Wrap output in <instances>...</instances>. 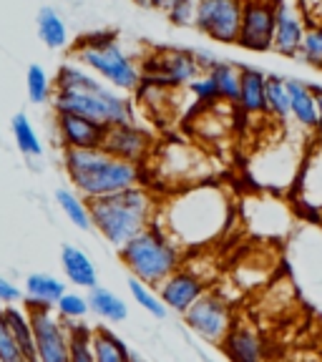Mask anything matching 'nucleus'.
<instances>
[{"label": "nucleus", "mask_w": 322, "mask_h": 362, "mask_svg": "<svg viewBox=\"0 0 322 362\" xmlns=\"http://www.w3.org/2000/svg\"><path fill=\"white\" fill-rule=\"evenodd\" d=\"M199 74H204V71L199 68L194 51H176V48L156 51L142 66V81L164 86V88L189 86Z\"/></svg>", "instance_id": "10"}, {"label": "nucleus", "mask_w": 322, "mask_h": 362, "mask_svg": "<svg viewBox=\"0 0 322 362\" xmlns=\"http://www.w3.org/2000/svg\"><path fill=\"white\" fill-rule=\"evenodd\" d=\"M8 317V325L13 329V337L18 342V350L23 355V362H38V347H35V337H33V327H30V317L25 305L23 307H13V305H3Z\"/></svg>", "instance_id": "24"}, {"label": "nucleus", "mask_w": 322, "mask_h": 362, "mask_svg": "<svg viewBox=\"0 0 322 362\" xmlns=\"http://www.w3.org/2000/svg\"><path fill=\"white\" fill-rule=\"evenodd\" d=\"M244 0H197L194 25L217 43H237Z\"/></svg>", "instance_id": "11"}, {"label": "nucleus", "mask_w": 322, "mask_h": 362, "mask_svg": "<svg viewBox=\"0 0 322 362\" xmlns=\"http://www.w3.org/2000/svg\"><path fill=\"white\" fill-rule=\"evenodd\" d=\"M267 113L280 121H287L292 116V106H289V90L287 78L280 76H267Z\"/></svg>", "instance_id": "31"}, {"label": "nucleus", "mask_w": 322, "mask_h": 362, "mask_svg": "<svg viewBox=\"0 0 322 362\" xmlns=\"http://www.w3.org/2000/svg\"><path fill=\"white\" fill-rule=\"evenodd\" d=\"M53 106L56 111L79 113L103 129L134 124V106L129 98L121 96L119 88H108L101 78L86 74L76 63H66L58 71Z\"/></svg>", "instance_id": "2"}, {"label": "nucleus", "mask_w": 322, "mask_h": 362, "mask_svg": "<svg viewBox=\"0 0 322 362\" xmlns=\"http://www.w3.org/2000/svg\"><path fill=\"white\" fill-rule=\"evenodd\" d=\"M63 292H66V284L53 277V274L35 272V274H30V277L25 279V294H28V300L43 302V305H56Z\"/></svg>", "instance_id": "29"}, {"label": "nucleus", "mask_w": 322, "mask_h": 362, "mask_svg": "<svg viewBox=\"0 0 322 362\" xmlns=\"http://www.w3.org/2000/svg\"><path fill=\"white\" fill-rule=\"evenodd\" d=\"M307 33V18L300 0H275V38L272 51L282 56H297Z\"/></svg>", "instance_id": "15"}, {"label": "nucleus", "mask_w": 322, "mask_h": 362, "mask_svg": "<svg viewBox=\"0 0 322 362\" xmlns=\"http://www.w3.org/2000/svg\"><path fill=\"white\" fill-rule=\"evenodd\" d=\"M86 202H88L93 229H98L101 237L116 249H121L131 237L151 226L159 206L156 194L144 184L86 199Z\"/></svg>", "instance_id": "3"}, {"label": "nucleus", "mask_w": 322, "mask_h": 362, "mask_svg": "<svg viewBox=\"0 0 322 362\" xmlns=\"http://www.w3.org/2000/svg\"><path fill=\"white\" fill-rule=\"evenodd\" d=\"M25 310H28L30 327H33L38 360L68 362V329L63 317L56 312V307L35 300H25Z\"/></svg>", "instance_id": "9"}, {"label": "nucleus", "mask_w": 322, "mask_h": 362, "mask_svg": "<svg viewBox=\"0 0 322 362\" xmlns=\"http://www.w3.org/2000/svg\"><path fill=\"white\" fill-rule=\"evenodd\" d=\"M68 329V362H96L93 360V345L91 332L93 327L76 325V320H63Z\"/></svg>", "instance_id": "30"}, {"label": "nucleus", "mask_w": 322, "mask_h": 362, "mask_svg": "<svg viewBox=\"0 0 322 362\" xmlns=\"http://www.w3.org/2000/svg\"><path fill=\"white\" fill-rule=\"evenodd\" d=\"M315 90V101H317V136L322 139V88H312Z\"/></svg>", "instance_id": "43"}, {"label": "nucleus", "mask_w": 322, "mask_h": 362, "mask_svg": "<svg viewBox=\"0 0 322 362\" xmlns=\"http://www.w3.org/2000/svg\"><path fill=\"white\" fill-rule=\"evenodd\" d=\"M121 262L131 272V277L142 279L146 284H161L171 272L184 264V249L174 242L156 224L146 226L144 232L131 237L119 249Z\"/></svg>", "instance_id": "5"}, {"label": "nucleus", "mask_w": 322, "mask_h": 362, "mask_svg": "<svg viewBox=\"0 0 322 362\" xmlns=\"http://www.w3.org/2000/svg\"><path fill=\"white\" fill-rule=\"evenodd\" d=\"M53 307H56V312L63 320H84L91 312L88 297H81V294H71V292H63Z\"/></svg>", "instance_id": "37"}, {"label": "nucleus", "mask_w": 322, "mask_h": 362, "mask_svg": "<svg viewBox=\"0 0 322 362\" xmlns=\"http://www.w3.org/2000/svg\"><path fill=\"white\" fill-rule=\"evenodd\" d=\"M272 38H275V0H244L237 45L255 53H267L272 51Z\"/></svg>", "instance_id": "14"}, {"label": "nucleus", "mask_w": 322, "mask_h": 362, "mask_svg": "<svg viewBox=\"0 0 322 362\" xmlns=\"http://www.w3.org/2000/svg\"><path fill=\"white\" fill-rule=\"evenodd\" d=\"M176 0H146V8H156V11H166L169 6H174Z\"/></svg>", "instance_id": "44"}, {"label": "nucleus", "mask_w": 322, "mask_h": 362, "mask_svg": "<svg viewBox=\"0 0 322 362\" xmlns=\"http://www.w3.org/2000/svg\"><path fill=\"white\" fill-rule=\"evenodd\" d=\"M38 35L51 51H61L68 45V28L63 23L61 13L53 8H40L38 11Z\"/></svg>", "instance_id": "27"}, {"label": "nucleus", "mask_w": 322, "mask_h": 362, "mask_svg": "<svg viewBox=\"0 0 322 362\" xmlns=\"http://www.w3.org/2000/svg\"><path fill=\"white\" fill-rule=\"evenodd\" d=\"M61 267L66 272L68 282H74L76 287L91 289L98 284L96 264L91 262V257L86 255L84 249L74 247V244H66L61 249Z\"/></svg>", "instance_id": "22"}, {"label": "nucleus", "mask_w": 322, "mask_h": 362, "mask_svg": "<svg viewBox=\"0 0 322 362\" xmlns=\"http://www.w3.org/2000/svg\"><path fill=\"white\" fill-rule=\"evenodd\" d=\"M222 347L232 360L242 362H257L267 355V345L262 334L255 327H249V325H232L229 332L224 334V339H222Z\"/></svg>", "instance_id": "20"}, {"label": "nucleus", "mask_w": 322, "mask_h": 362, "mask_svg": "<svg viewBox=\"0 0 322 362\" xmlns=\"http://www.w3.org/2000/svg\"><path fill=\"white\" fill-rule=\"evenodd\" d=\"M194 58H197L199 68H202L204 74H207V71H209V68L214 66L217 61H219V58H217V56H214V53H212V51H194Z\"/></svg>", "instance_id": "42"}, {"label": "nucleus", "mask_w": 322, "mask_h": 362, "mask_svg": "<svg viewBox=\"0 0 322 362\" xmlns=\"http://www.w3.org/2000/svg\"><path fill=\"white\" fill-rule=\"evenodd\" d=\"M159 292H161V302L166 305V310L184 315L207 292V279L199 277L197 272L189 269V267H179L159 284Z\"/></svg>", "instance_id": "17"}, {"label": "nucleus", "mask_w": 322, "mask_h": 362, "mask_svg": "<svg viewBox=\"0 0 322 362\" xmlns=\"http://www.w3.org/2000/svg\"><path fill=\"white\" fill-rule=\"evenodd\" d=\"M88 305L101 320H108V322H121L129 317V307L119 294H113L106 287H98V284L88 289Z\"/></svg>", "instance_id": "26"}, {"label": "nucleus", "mask_w": 322, "mask_h": 362, "mask_svg": "<svg viewBox=\"0 0 322 362\" xmlns=\"http://www.w3.org/2000/svg\"><path fill=\"white\" fill-rule=\"evenodd\" d=\"M56 129L63 148H96L103 141V126L84 119L79 113L56 111Z\"/></svg>", "instance_id": "19"}, {"label": "nucleus", "mask_w": 322, "mask_h": 362, "mask_svg": "<svg viewBox=\"0 0 322 362\" xmlns=\"http://www.w3.org/2000/svg\"><path fill=\"white\" fill-rule=\"evenodd\" d=\"M0 362H23L18 342L13 337V329L8 325L6 310H0Z\"/></svg>", "instance_id": "38"}, {"label": "nucleus", "mask_w": 322, "mask_h": 362, "mask_svg": "<svg viewBox=\"0 0 322 362\" xmlns=\"http://www.w3.org/2000/svg\"><path fill=\"white\" fill-rule=\"evenodd\" d=\"M74 58L119 90H136L142 83V66L121 51L113 35L96 33L79 40V45L74 48Z\"/></svg>", "instance_id": "6"}, {"label": "nucleus", "mask_w": 322, "mask_h": 362, "mask_svg": "<svg viewBox=\"0 0 322 362\" xmlns=\"http://www.w3.org/2000/svg\"><path fill=\"white\" fill-rule=\"evenodd\" d=\"M21 297H23V292L11 279L0 277V305H16V302H21Z\"/></svg>", "instance_id": "41"}, {"label": "nucleus", "mask_w": 322, "mask_h": 362, "mask_svg": "<svg viewBox=\"0 0 322 362\" xmlns=\"http://www.w3.org/2000/svg\"><path fill=\"white\" fill-rule=\"evenodd\" d=\"M91 345H93V360L96 362L136 360V355H131L129 347L124 345V339H119L106 327H93V332H91Z\"/></svg>", "instance_id": "25"}, {"label": "nucleus", "mask_w": 322, "mask_h": 362, "mask_svg": "<svg viewBox=\"0 0 322 362\" xmlns=\"http://www.w3.org/2000/svg\"><path fill=\"white\" fill-rule=\"evenodd\" d=\"M101 148H106L108 153L126 161H134V164H146L151 161V153L156 148L151 134L134 124H121V126H108L103 131V141Z\"/></svg>", "instance_id": "16"}, {"label": "nucleus", "mask_w": 322, "mask_h": 362, "mask_svg": "<svg viewBox=\"0 0 322 362\" xmlns=\"http://www.w3.org/2000/svg\"><path fill=\"white\" fill-rule=\"evenodd\" d=\"M154 224L181 249H202L217 242L232 224V199L224 187L192 184L159 202Z\"/></svg>", "instance_id": "1"}, {"label": "nucleus", "mask_w": 322, "mask_h": 362, "mask_svg": "<svg viewBox=\"0 0 322 362\" xmlns=\"http://www.w3.org/2000/svg\"><path fill=\"white\" fill-rule=\"evenodd\" d=\"M184 322L189 325V329L199 334L207 342H219L224 339V334L232 327V310L229 302L217 292H207L184 312Z\"/></svg>", "instance_id": "12"}, {"label": "nucleus", "mask_w": 322, "mask_h": 362, "mask_svg": "<svg viewBox=\"0 0 322 362\" xmlns=\"http://www.w3.org/2000/svg\"><path fill=\"white\" fill-rule=\"evenodd\" d=\"M237 106L249 116L267 113V76L257 68L239 71V101Z\"/></svg>", "instance_id": "21"}, {"label": "nucleus", "mask_w": 322, "mask_h": 362, "mask_svg": "<svg viewBox=\"0 0 322 362\" xmlns=\"http://www.w3.org/2000/svg\"><path fill=\"white\" fill-rule=\"evenodd\" d=\"M239 71H242V66H234V63H226V61H217L207 71L212 76V81L217 83L219 98L224 103H232V106L239 101Z\"/></svg>", "instance_id": "28"}, {"label": "nucleus", "mask_w": 322, "mask_h": 362, "mask_svg": "<svg viewBox=\"0 0 322 362\" xmlns=\"http://www.w3.org/2000/svg\"><path fill=\"white\" fill-rule=\"evenodd\" d=\"M25 88H28V98L33 103H45L53 96L51 93V78L40 66H30L28 74H25Z\"/></svg>", "instance_id": "35"}, {"label": "nucleus", "mask_w": 322, "mask_h": 362, "mask_svg": "<svg viewBox=\"0 0 322 362\" xmlns=\"http://www.w3.org/2000/svg\"><path fill=\"white\" fill-rule=\"evenodd\" d=\"M129 292H131V297H134L136 305H142V310H146L151 317H156V320H164L166 317V305L161 302V297H156V294L149 289L146 282L131 277L129 279Z\"/></svg>", "instance_id": "34"}, {"label": "nucleus", "mask_w": 322, "mask_h": 362, "mask_svg": "<svg viewBox=\"0 0 322 362\" xmlns=\"http://www.w3.org/2000/svg\"><path fill=\"white\" fill-rule=\"evenodd\" d=\"M56 202L61 204L63 214H66L68 219L74 221V224L79 226V229H84V232L93 229L88 202H86L84 197H79V194H74V192H68V189H58V192H56Z\"/></svg>", "instance_id": "32"}, {"label": "nucleus", "mask_w": 322, "mask_h": 362, "mask_svg": "<svg viewBox=\"0 0 322 362\" xmlns=\"http://www.w3.org/2000/svg\"><path fill=\"white\" fill-rule=\"evenodd\" d=\"M294 189V206L305 219L322 221V139L312 146L307 158H302V166L297 171V179L292 184Z\"/></svg>", "instance_id": "13"}, {"label": "nucleus", "mask_w": 322, "mask_h": 362, "mask_svg": "<svg viewBox=\"0 0 322 362\" xmlns=\"http://www.w3.org/2000/svg\"><path fill=\"white\" fill-rule=\"evenodd\" d=\"M302 166V156L287 146V141H275L272 146L262 148L252 161H249V174L262 189H277L292 187L297 179V171Z\"/></svg>", "instance_id": "8"}, {"label": "nucleus", "mask_w": 322, "mask_h": 362, "mask_svg": "<svg viewBox=\"0 0 322 362\" xmlns=\"http://www.w3.org/2000/svg\"><path fill=\"white\" fill-rule=\"evenodd\" d=\"M297 56L305 63H310L312 68H322V25H310L307 28Z\"/></svg>", "instance_id": "36"}, {"label": "nucleus", "mask_w": 322, "mask_h": 362, "mask_svg": "<svg viewBox=\"0 0 322 362\" xmlns=\"http://www.w3.org/2000/svg\"><path fill=\"white\" fill-rule=\"evenodd\" d=\"M63 169L84 199L103 197L142 184L144 164H134L108 153L106 148H66Z\"/></svg>", "instance_id": "4"}, {"label": "nucleus", "mask_w": 322, "mask_h": 362, "mask_svg": "<svg viewBox=\"0 0 322 362\" xmlns=\"http://www.w3.org/2000/svg\"><path fill=\"white\" fill-rule=\"evenodd\" d=\"M13 136H16V144L25 156H43V144H40L38 134L30 126L28 116L25 113H16L13 116Z\"/></svg>", "instance_id": "33"}, {"label": "nucleus", "mask_w": 322, "mask_h": 362, "mask_svg": "<svg viewBox=\"0 0 322 362\" xmlns=\"http://www.w3.org/2000/svg\"><path fill=\"white\" fill-rule=\"evenodd\" d=\"M189 93L197 98L199 106H212V103L222 101L219 90H217V83L212 81L209 74H202L189 83Z\"/></svg>", "instance_id": "39"}, {"label": "nucleus", "mask_w": 322, "mask_h": 362, "mask_svg": "<svg viewBox=\"0 0 322 362\" xmlns=\"http://www.w3.org/2000/svg\"><path fill=\"white\" fill-rule=\"evenodd\" d=\"M247 206V224L252 232L262 234V237H277L284 232L289 224V209L284 202L275 197H255L249 199Z\"/></svg>", "instance_id": "18"}, {"label": "nucleus", "mask_w": 322, "mask_h": 362, "mask_svg": "<svg viewBox=\"0 0 322 362\" xmlns=\"http://www.w3.org/2000/svg\"><path fill=\"white\" fill-rule=\"evenodd\" d=\"M287 90H289V106H292V119L297 121L300 129L315 131L317 129L315 90L297 78H287Z\"/></svg>", "instance_id": "23"}, {"label": "nucleus", "mask_w": 322, "mask_h": 362, "mask_svg": "<svg viewBox=\"0 0 322 362\" xmlns=\"http://www.w3.org/2000/svg\"><path fill=\"white\" fill-rule=\"evenodd\" d=\"M154 166L159 171V181L164 179L166 184L176 189L192 187V184H202L212 176L209 158L202 148L192 146V144L171 141L166 146L154 148Z\"/></svg>", "instance_id": "7"}, {"label": "nucleus", "mask_w": 322, "mask_h": 362, "mask_svg": "<svg viewBox=\"0 0 322 362\" xmlns=\"http://www.w3.org/2000/svg\"><path fill=\"white\" fill-rule=\"evenodd\" d=\"M166 18L174 25H194V16H197V0H176L174 6L166 8Z\"/></svg>", "instance_id": "40"}]
</instances>
